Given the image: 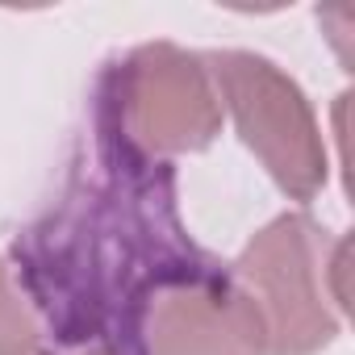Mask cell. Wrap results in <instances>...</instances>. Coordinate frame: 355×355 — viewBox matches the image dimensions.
<instances>
[{
	"label": "cell",
	"instance_id": "cell-6",
	"mask_svg": "<svg viewBox=\"0 0 355 355\" xmlns=\"http://www.w3.org/2000/svg\"><path fill=\"white\" fill-rule=\"evenodd\" d=\"M42 338L38 313L30 309L21 284H13L9 263L0 259V355H38Z\"/></svg>",
	"mask_w": 355,
	"mask_h": 355
},
{
	"label": "cell",
	"instance_id": "cell-2",
	"mask_svg": "<svg viewBox=\"0 0 355 355\" xmlns=\"http://www.w3.org/2000/svg\"><path fill=\"white\" fill-rule=\"evenodd\" d=\"M343 272L347 239L305 209L272 218L230 263L234 284L263 322L268 355H318L343 334Z\"/></svg>",
	"mask_w": 355,
	"mask_h": 355
},
{
	"label": "cell",
	"instance_id": "cell-3",
	"mask_svg": "<svg viewBox=\"0 0 355 355\" xmlns=\"http://www.w3.org/2000/svg\"><path fill=\"white\" fill-rule=\"evenodd\" d=\"M222 121L205 55L175 42H142L96 80V142L142 163L209 150Z\"/></svg>",
	"mask_w": 355,
	"mask_h": 355
},
{
	"label": "cell",
	"instance_id": "cell-4",
	"mask_svg": "<svg viewBox=\"0 0 355 355\" xmlns=\"http://www.w3.org/2000/svg\"><path fill=\"white\" fill-rule=\"evenodd\" d=\"M205 67L222 113H230L243 146L263 163L272 184L297 205L313 201L330 180V155L305 88L255 51H209Z\"/></svg>",
	"mask_w": 355,
	"mask_h": 355
},
{
	"label": "cell",
	"instance_id": "cell-7",
	"mask_svg": "<svg viewBox=\"0 0 355 355\" xmlns=\"http://www.w3.org/2000/svg\"><path fill=\"white\" fill-rule=\"evenodd\" d=\"M67 355H121V351H113V347H76Z\"/></svg>",
	"mask_w": 355,
	"mask_h": 355
},
{
	"label": "cell",
	"instance_id": "cell-5",
	"mask_svg": "<svg viewBox=\"0 0 355 355\" xmlns=\"http://www.w3.org/2000/svg\"><path fill=\"white\" fill-rule=\"evenodd\" d=\"M134 355H268V338L230 263L214 259L146 297L134 326Z\"/></svg>",
	"mask_w": 355,
	"mask_h": 355
},
{
	"label": "cell",
	"instance_id": "cell-1",
	"mask_svg": "<svg viewBox=\"0 0 355 355\" xmlns=\"http://www.w3.org/2000/svg\"><path fill=\"white\" fill-rule=\"evenodd\" d=\"M13 255L30 309L59 343L121 355H134V326L155 288L214 263L180 226L171 163L109 146L96 171L71 180L59 205L17 239Z\"/></svg>",
	"mask_w": 355,
	"mask_h": 355
}]
</instances>
